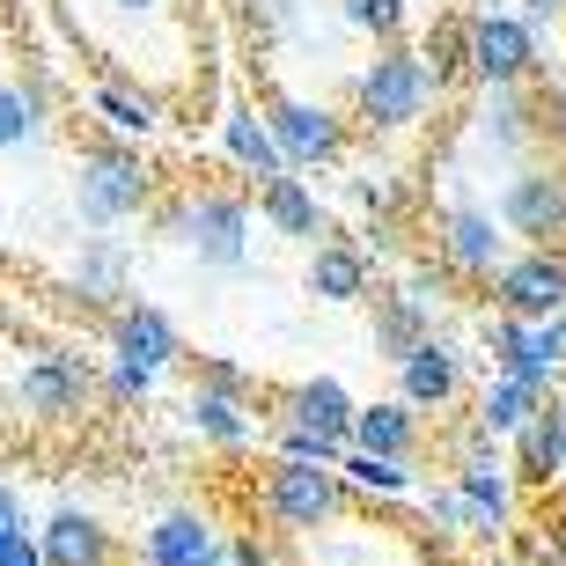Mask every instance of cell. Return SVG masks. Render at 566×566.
Returning <instances> with one entry per match:
<instances>
[{"instance_id":"cell-1","label":"cell","mask_w":566,"mask_h":566,"mask_svg":"<svg viewBox=\"0 0 566 566\" xmlns=\"http://www.w3.org/2000/svg\"><path fill=\"white\" fill-rule=\"evenodd\" d=\"M169 235L191 243L207 265H243V251H251V207L229 199V191H191V199L169 207Z\"/></svg>"},{"instance_id":"cell-2","label":"cell","mask_w":566,"mask_h":566,"mask_svg":"<svg viewBox=\"0 0 566 566\" xmlns=\"http://www.w3.org/2000/svg\"><path fill=\"white\" fill-rule=\"evenodd\" d=\"M74 207H82V221H126V213L147 207V163L133 155V147H88L82 169H74Z\"/></svg>"},{"instance_id":"cell-3","label":"cell","mask_w":566,"mask_h":566,"mask_svg":"<svg viewBox=\"0 0 566 566\" xmlns=\"http://www.w3.org/2000/svg\"><path fill=\"white\" fill-rule=\"evenodd\" d=\"M420 111H427V60L390 52V60H376L360 74V118L368 126H412Z\"/></svg>"},{"instance_id":"cell-4","label":"cell","mask_w":566,"mask_h":566,"mask_svg":"<svg viewBox=\"0 0 566 566\" xmlns=\"http://www.w3.org/2000/svg\"><path fill=\"white\" fill-rule=\"evenodd\" d=\"M265 507H273V523H287V530H316L338 507V479L310 457H280L273 479H265Z\"/></svg>"},{"instance_id":"cell-5","label":"cell","mask_w":566,"mask_h":566,"mask_svg":"<svg viewBox=\"0 0 566 566\" xmlns=\"http://www.w3.org/2000/svg\"><path fill=\"white\" fill-rule=\"evenodd\" d=\"M15 398H22V412H38V420H74L88 405V368L74 354H38L22 368Z\"/></svg>"},{"instance_id":"cell-6","label":"cell","mask_w":566,"mask_h":566,"mask_svg":"<svg viewBox=\"0 0 566 566\" xmlns=\"http://www.w3.org/2000/svg\"><path fill=\"white\" fill-rule=\"evenodd\" d=\"M493 360H501L507 376H523V382H552L566 368V324H552V316H537V324H493Z\"/></svg>"},{"instance_id":"cell-7","label":"cell","mask_w":566,"mask_h":566,"mask_svg":"<svg viewBox=\"0 0 566 566\" xmlns=\"http://www.w3.org/2000/svg\"><path fill=\"white\" fill-rule=\"evenodd\" d=\"M493 294H501L507 316H552V310L566 302V258H552V251L515 258V265H501Z\"/></svg>"},{"instance_id":"cell-8","label":"cell","mask_w":566,"mask_h":566,"mask_svg":"<svg viewBox=\"0 0 566 566\" xmlns=\"http://www.w3.org/2000/svg\"><path fill=\"white\" fill-rule=\"evenodd\" d=\"M463 66L479 74V82H523L530 74V30L515 15H479L471 22V52H463Z\"/></svg>"},{"instance_id":"cell-9","label":"cell","mask_w":566,"mask_h":566,"mask_svg":"<svg viewBox=\"0 0 566 566\" xmlns=\"http://www.w3.org/2000/svg\"><path fill=\"white\" fill-rule=\"evenodd\" d=\"M265 133H273L280 163H332L338 147H346L338 118H332V111H316V104H280Z\"/></svg>"},{"instance_id":"cell-10","label":"cell","mask_w":566,"mask_h":566,"mask_svg":"<svg viewBox=\"0 0 566 566\" xmlns=\"http://www.w3.org/2000/svg\"><path fill=\"white\" fill-rule=\"evenodd\" d=\"M38 559L44 566H111V537H104V523H96V515L60 507V515L38 530Z\"/></svg>"},{"instance_id":"cell-11","label":"cell","mask_w":566,"mask_h":566,"mask_svg":"<svg viewBox=\"0 0 566 566\" xmlns=\"http://www.w3.org/2000/svg\"><path fill=\"white\" fill-rule=\"evenodd\" d=\"M118 360H126V368H140V376L169 368V360H177V332H169V316L147 310V302L118 310Z\"/></svg>"},{"instance_id":"cell-12","label":"cell","mask_w":566,"mask_h":566,"mask_svg":"<svg viewBox=\"0 0 566 566\" xmlns=\"http://www.w3.org/2000/svg\"><path fill=\"white\" fill-rule=\"evenodd\" d=\"M501 213H507V229H515V235H537V243H552V235L566 229V191L552 185V177H515Z\"/></svg>"},{"instance_id":"cell-13","label":"cell","mask_w":566,"mask_h":566,"mask_svg":"<svg viewBox=\"0 0 566 566\" xmlns=\"http://www.w3.org/2000/svg\"><path fill=\"white\" fill-rule=\"evenodd\" d=\"M147 566H213V530L199 515H163L147 530Z\"/></svg>"},{"instance_id":"cell-14","label":"cell","mask_w":566,"mask_h":566,"mask_svg":"<svg viewBox=\"0 0 566 566\" xmlns=\"http://www.w3.org/2000/svg\"><path fill=\"white\" fill-rule=\"evenodd\" d=\"M287 427H302V434H324V441H346V427H354V405H346V390L338 382H302L287 398Z\"/></svg>"},{"instance_id":"cell-15","label":"cell","mask_w":566,"mask_h":566,"mask_svg":"<svg viewBox=\"0 0 566 566\" xmlns=\"http://www.w3.org/2000/svg\"><path fill=\"white\" fill-rule=\"evenodd\" d=\"M441 251L457 273H493L501 265V235H493V213H457L449 235H441Z\"/></svg>"},{"instance_id":"cell-16","label":"cell","mask_w":566,"mask_h":566,"mask_svg":"<svg viewBox=\"0 0 566 566\" xmlns=\"http://www.w3.org/2000/svg\"><path fill=\"white\" fill-rule=\"evenodd\" d=\"M360 287H368V258L360 251L324 243V251L310 258V294H324V302H360Z\"/></svg>"},{"instance_id":"cell-17","label":"cell","mask_w":566,"mask_h":566,"mask_svg":"<svg viewBox=\"0 0 566 566\" xmlns=\"http://www.w3.org/2000/svg\"><path fill=\"white\" fill-rule=\"evenodd\" d=\"M346 441H360L368 457H405L412 449V412L405 405H368V412H354Z\"/></svg>"},{"instance_id":"cell-18","label":"cell","mask_w":566,"mask_h":566,"mask_svg":"<svg viewBox=\"0 0 566 566\" xmlns=\"http://www.w3.org/2000/svg\"><path fill=\"white\" fill-rule=\"evenodd\" d=\"M449 390H457V360L441 354L434 338H420V346L405 354V398L412 405H441Z\"/></svg>"},{"instance_id":"cell-19","label":"cell","mask_w":566,"mask_h":566,"mask_svg":"<svg viewBox=\"0 0 566 566\" xmlns=\"http://www.w3.org/2000/svg\"><path fill=\"white\" fill-rule=\"evenodd\" d=\"M265 221H273L280 235H316V199L294 185L287 169H280V177H265Z\"/></svg>"},{"instance_id":"cell-20","label":"cell","mask_w":566,"mask_h":566,"mask_svg":"<svg viewBox=\"0 0 566 566\" xmlns=\"http://www.w3.org/2000/svg\"><path fill=\"white\" fill-rule=\"evenodd\" d=\"M530 412H537V382L507 376V368H501V382H485V412H479V420L493 427V434H515Z\"/></svg>"},{"instance_id":"cell-21","label":"cell","mask_w":566,"mask_h":566,"mask_svg":"<svg viewBox=\"0 0 566 566\" xmlns=\"http://www.w3.org/2000/svg\"><path fill=\"white\" fill-rule=\"evenodd\" d=\"M44 133V104L30 96V88L0 82V155H15V147H30Z\"/></svg>"},{"instance_id":"cell-22","label":"cell","mask_w":566,"mask_h":566,"mask_svg":"<svg viewBox=\"0 0 566 566\" xmlns=\"http://www.w3.org/2000/svg\"><path fill=\"white\" fill-rule=\"evenodd\" d=\"M191 420H199V434H213V441H243V434H251V427H243L235 390H213V382H199V390H191Z\"/></svg>"},{"instance_id":"cell-23","label":"cell","mask_w":566,"mask_h":566,"mask_svg":"<svg viewBox=\"0 0 566 566\" xmlns=\"http://www.w3.org/2000/svg\"><path fill=\"white\" fill-rule=\"evenodd\" d=\"M229 155L243 169H258V177H280V169H287V163H280V147H273V133L258 126L251 111H235V118H229Z\"/></svg>"},{"instance_id":"cell-24","label":"cell","mask_w":566,"mask_h":566,"mask_svg":"<svg viewBox=\"0 0 566 566\" xmlns=\"http://www.w3.org/2000/svg\"><path fill=\"white\" fill-rule=\"evenodd\" d=\"M420 310H427L420 294H405L398 310H382V324H376V346H382L390 360H405L412 346H420Z\"/></svg>"},{"instance_id":"cell-25","label":"cell","mask_w":566,"mask_h":566,"mask_svg":"<svg viewBox=\"0 0 566 566\" xmlns=\"http://www.w3.org/2000/svg\"><path fill=\"white\" fill-rule=\"evenodd\" d=\"M515 434H523V463H530V479H552V471H559V427H552V412H530V420L515 427Z\"/></svg>"},{"instance_id":"cell-26","label":"cell","mask_w":566,"mask_h":566,"mask_svg":"<svg viewBox=\"0 0 566 566\" xmlns=\"http://www.w3.org/2000/svg\"><path fill=\"white\" fill-rule=\"evenodd\" d=\"M463 501L479 507V515H507V479L485 457H471V463H463Z\"/></svg>"},{"instance_id":"cell-27","label":"cell","mask_w":566,"mask_h":566,"mask_svg":"<svg viewBox=\"0 0 566 566\" xmlns=\"http://www.w3.org/2000/svg\"><path fill=\"white\" fill-rule=\"evenodd\" d=\"M96 111H104L118 133H155V104H147V96H126V88H96Z\"/></svg>"},{"instance_id":"cell-28","label":"cell","mask_w":566,"mask_h":566,"mask_svg":"<svg viewBox=\"0 0 566 566\" xmlns=\"http://www.w3.org/2000/svg\"><path fill=\"white\" fill-rule=\"evenodd\" d=\"M346 479L368 485V493H398V485H405V463L398 457H368V449H360V457H346Z\"/></svg>"},{"instance_id":"cell-29","label":"cell","mask_w":566,"mask_h":566,"mask_svg":"<svg viewBox=\"0 0 566 566\" xmlns=\"http://www.w3.org/2000/svg\"><path fill=\"white\" fill-rule=\"evenodd\" d=\"M463 52H471V30H463V22H441V30H427V60H434V74H457Z\"/></svg>"},{"instance_id":"cell-30","label":"cell","mask_w":566,"mask_h":566,"mask_svg":"<svg viewBox=\"0 0 566 566\" xmlns=\"http://www.w3.org/2000/svg\"><path fill=\"white\" fill-rule=\"evenodd\" d=\"M346 15H354L360 30H376V38H390V30L405 22V8H398V0H346Z\"/></svg>"},{"instance_id":"cell-31","label":"cell","mask_w":566,"mask_h":566,"mask_svg":"<svg viewBox=\"0 0 566 566\" xmlns=\"http://www.w3.org/2000/svg\"><path fill=\"white\" fill-rule=\"evenodd\" d=\"M118 273H126V265H118V251H104V243H96V251L82 258V287H96V294L118 287Z\"/></svg>"},{"instance_id":"cell-32","label":"cell","mask_w":566,"mask_h":566,"mask_svg":"<svg viewBox=\"0 0 566 566\" xmlns=\"http://www.w3.org/2000/svg\"><path fill=\"white\" fill-rule=\"evenodd\" d=\"M0 566H44L38 537H22V530H15V537H0Z\"/></svg>"},{"instance_id":"cell-33","label":"cell","mask_w":566,"mask_h":566,"mask_svg":"<svg viewBox=\"0 0 566 566\" xmlns=\"http://www.w3.org/2000/svg\"><path fill=\"white\" fill-rule=\"evenodd\" d=\"M15 530H30V523H22V493H15V485H0V537H15Z\"/></svg>"},{"instance_id":"cell-34","label":"cell","mask_w":566,"mask_h":566,"mask_svg":"<svg viewBox=\"0 0 566 566\" xmlns=\"http://www.w3.org/2000/svg\"><path fill=\"white\" fill-rule=\"evenodd\" d=\"M229 559H235V566H273V552L258 545V537H243V545H229Z\"/></svg>"},{"instance_id":"cell-35","label":"cell","mask_w":566,"mask_h":566,"mask_svg":"<svg viewBox=\"0 0 566 566\" xmlns=\"http://www.w3.org/2000/svg\"><path fill=\"white\" fill-rule=\"evenodd\" d=\"M552 427H559V471H566V405L552 412Z\"/></svg>"},{"instance_id":"cell-36","label":"cell","mask_w":566,"mask_h":566,"mask_svg":"<svg viewBox=\"0 0 566 566\" xmlns=\"http://www.w3.org/2000/svg\"><path fill=\"white\" fill-rule=\"evenodd\" d=\"M493 8H501V0H479V15H493Z\"/></svg>"},{"instance_id":"cell-37","label":"cell","mask_w":566,"mask_h":566,"mask_svg":"<svg viewBox=\"0 0 566 566\" xmlns=\"http://www.w3.org/2000/svg\"><path fill=\"white\" fill-rule=\"evenodd\" d=\"M118 8H155V0H118Z\"/></svg>"},{"instance_id":"cell-38","label":"cell","mask_w":566,"mask_h":566,"mask_svg":"<svg viewBox=\"0 0 566 566\" xmlns=\"http://www.w3.org/2000/svg\"><path fill=\"white\" fill-rule=\"evenodd\" d=\"M0 235H8V229H0Z\"/></svg>"}]
</instances>
